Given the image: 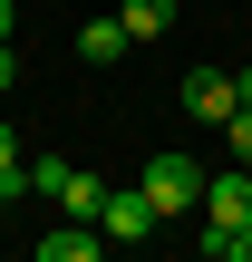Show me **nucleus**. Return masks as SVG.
<instances>
[{
	"label": "nucleus",
	"mask_w": 252,
	"mask_h": 262,
	"mask_svg": "<svg viewBox=\"0 0 252 262\" xmlns=\"http://www.w3.org/2000/svg\"><path fill=\"white\" fill-rule=\"evenodd\" d=\"M97 204H107V185L68 165V185H58V214H78V224H97Z\"/></svg>",
	"instance_id": "0eeeda50"
},
{
	"label": "nucleus",
	"mask_w": 252,
	"mask_h": 262,
	"mask_svg": "<svg viewBox=\"0 0 252 262\" xmlns=\"http://www.w3.org/2000/svg\"><path fill=\"white\" fill-rule=\"evenodd\" d=\"M204 214H214V224H252V165L204 175Z\"/></svg>",
	"instance_id": "20e7f679"
},
{
	"label": "nucleus",
	"mask_w": 252,
	"mask_h": 262,
	"mask_svg": "<svg viewBox=\"0 0 252 262\" xmlns=\"http://www.w3.org/2000/svg\"><path fill=\"white\" fill-rule=\"evenodd\" d=\"M97 253H107V233H97V224H78V214H68L58 233H39V262H97Z\"/></svg>",
	"instance_id": "39448f33"
},
{
	"label": "nucleus",
	"mask_w": 252,
	"mask_h": 262,
	"mask_svg": "<svg viewBox=\"0 0 252 262\" xmlns=\"http://www.w3.org/2000/svg\"><path fill=\"white\" fill-rule=\"evenodd\" d=\"M136 185H146V204H155L165 224H185V214L204 204V165H194V156H146Z\"/></svg>",
	"instance_id": "f257e3e1"
},
{
	"label": "nucleus",
	"mask_w": 252,
	"mask_h": 262,
	"mask_svg": "<svg viewBox=\"0 0 252 262\" xmlns=\"http://www.w3.org/2000/svg\"><path fill=\"white\" fill-rule=\"evenodd\" d=\"M126 49H136V39H126V19H87V29H78V58H87V68H117Z\"/></svg>",
	"instance_id": "423d86ee"
},
{
	"label": "nucleus",
	"mask_w": 252,
	"mask_h": 262,
	"mask_svg": "<svg viewBox=\"0 0 252 262\" xmlns=\"http://www.w3.org/2000/svg\"><path fill=\"white\" fill-rule=\"evenodd\" d=\"M10 165H19V136H10V126H0V175H10Z\"/></svg>",
	"instance_id": "9b49d317"
},
{
	"label": "nucleus",
	"mask_w": 252,
	"mask_h": 262,
	"mask_svg": "<svg viewBox=\"0 0 252 262\" xmlns=\"http://www.w3.org/2000/svg\"><path fill=\"white\" fill-rule=\"evenodd\" d=\"M223 136H233V165H252V107H233V117H223Z\"/></svg>",
	"instance_id": "1a4fd4ad"
},
{
	"label": "nucleus",
	"mask_w": 252,
	"mask_h": 262,
	"mask_svg": "<svg viewBox=\"0 0 252 262\" xmlns=\"http://www.w3.org/2000/svg\"><path fill=\"white\" fill-rule=\"evenodd\" d=\"M155 224H165V214L146 204V185H107V204H97V233H107V243H146Z\"/></svg>",
	"instance_id": "f03ea898"
},
{
	"label": "nucleus",
	"mask_w": 252,
	"mask_h": 262,
	"mask_svg": "<svg viewBox=\"0 0 252 262\" xmlns=\"http://www.w3.org/2000/svg\"><path fill=\"white\" fill-rule=\"evenodd\" d=\"M233 107H252V68H233Z\"/></svg>",
	"instance_id": "f8f14e48"
},
{
	"label": "nucleus",
	"mask_w": 252,
	"mask_h": 262,
	"mask_svg": "<svg viewBox=\"0 0 252 262\" xmlns=\"http://www.w3.org/2000/svg\"><path fill=\"white\" fill-rule=\"evenodd\" d=\"M175 97H185V117H194V126H223V117H233V78H223V68H185V88H175Z\"/></svg>",
	"instance_id": "7ed1b4c3"
},
{
	"label": "nucleus",
	"mask_w": 252,
	"mask_h": 262,
	"mask_svg": "<svg viewBox=\"0 0 252 262\" xmlns=\"http://www.w3.org/2000/svg\"><path fill=\"white\" fill-rule=\"evenodd\" d=\"M117 19H126V39H165L175 29V0H126Z\"/></svg>",
	"instance_id": "6e6552de"
},
{
	"label": "nucleus",
	"mask_w": 252,
	"mask_h": 262,
	"mask_svg": "<svg viewBox=\"0 0 252 262\" xmlns=\"http://www.w3.org/2000/svg\"><path fill=\"white\" fill-rule=\"evenodd\" d=\"M0 88H19V49L10 39H0Z\"/></svg>",
	"instance_id": "9d476101"
},
{
	"label": "nucleus",
	"mask_w": 252,
	"mask_h": 262,
	"mask_svg": "<svg viewBox=\"0 0 252 262\" xmlns=\"http://www.w3.org/2000/svg\"><path fill=\"white\" fill-rule=\"evenodd\" d=\"M10 29H19V0H0V39H10Z\"/></svg>",
	"instance_id": "ddd939ff"
}]
</instances>
